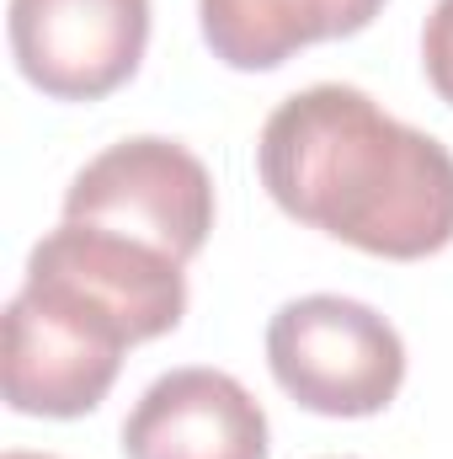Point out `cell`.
Here are the masks:
<instances>
[{"instance_id":"cell-1","label":"cell","mask_w":453,"mask_h":459,"mask_svg":"<svg viewBox=\"0 0 453 459\" xmlns=\"http://www.w3.org/2000/svg\"><path fill=\"white\" fill-rule=\"evenodd\" d=\"M272 204L368 256L416 262L453 240V155L357 86H304L256 139Z\"/></svg>"},{"instance_id":"cell-2","label":"cell","mask_w":453,"mask_h":459,"mask_svg":"<svg viewBox=\"0 0 453 459\" xmlns=\"http://www.w3.org/2000/svg\"><path fill=\"white\" fill-rule=\"evenodd\" d=\"M133 337L86 294L27 278L5 305L0 390L21 417H86L107 401Z\"/></svg>"},{"instance_id":"cell-3","label":"cell","mask_w":453,"mask_h":459,"mask_svg":"<svg viewBox=\"0 0 453 459\" xmlns=\"http://www.w3.org/2000/svg\"><path fill=\"white\" fill-rule=\"evenodd\" d=\"M272 379L321 417H373L406 385L400 332L341 294L288 299L267 326Z\"/></svg>"},{"instance_id":"cell-4","label":"cell","mask_w":453,"mask_h":459,"mask_svg":"<svg viewBox=\"0 0 453 459\" xmlns=\"http://www.w3.org/2000/svg\"><path fill=\"white\" fill-rule=\"evenodd\" d=\"M64 220L144 240L187 262L214 230V177L187 144L139 134L75 171L64 193Z\"/></svg>"},{"instance_id":"cell-5","label":"cell","mask_w":453,"mask_h":459,"mask_svg":"<svg viewBox=\"0 0 453 459\" xmlns=\"http://www.w3.org/2000/svg\"><path fill=\"white\" fill-rule=\"evenodd\" d=\"M16 70L54 102L117 91L150 43V0H11Z\"/></svg>"},{"instance_id":"cell-6","label":"cell","mask_w":453,"mask_h":459,"mask_svg":"<svg viewBox=\"0 0 453 459\" xmlns=\"http://www.w3.org/2000/svg\"><path fill=\"white\" fill-rule=\"evenodd\" d=\"M27 278H48V283L86 294L133 342H155V337L176 332V321L187 310V278H182L176 256H166L144 240L113 235V230L75 225V220H64L32 246Z\"/></svg>"},{"instance_id":"cell-7","label":"cell","mask_w":453,"mask_h":459,"mask_svg":"<svg viewBox=\"0 0 453 459\" xmlns=\"http://www.w3.org/2000/svg\"><path fill=\"white\" fill-rule=\"evenodd\" d=\"M128 459H267V411L225 368L160 374L123 422Z\"/></svg>"},{"instance_id":"cell-8","label":"cell","mask_w":453,"mask_h":459,"mask_svg":"<svg viewBox=\"0 0 453 459\" xmlns=\"http://www.w3.org/2000/svg\"><path fill=\"white\" fill-rule=\"evenodd\" d=\"M384 0H198L203 43L229 70H278L310 43L363 32Z\"/></svg>"},{"instance_id":"cell-9","label":"cell","mask_w":453,"mask_h":459,"mask_svg":"<svg viewBox=\"0 0 453 459\" xmlns=\"http://www.w3.org/2000/svg\"><path fill=\"white\" fill-rule=\"evenodd\" d=\"M422 65H427L432 91L453 108V0H438L422 27Z\"/></svg>"},{"instance_id":"cell-10","label":"cell","mask_w":453,"mask_h":459,"mask_svg":"<svg viewBox=\"0 0 453 459\" xmlns=\"http://www.w3.org/2000/svg\"><path fill=\"white\" fill-rule=\"evenodd\" d=\"M5 459H54V455H27V449H11Z\"/></svg>"}]
</instances>
